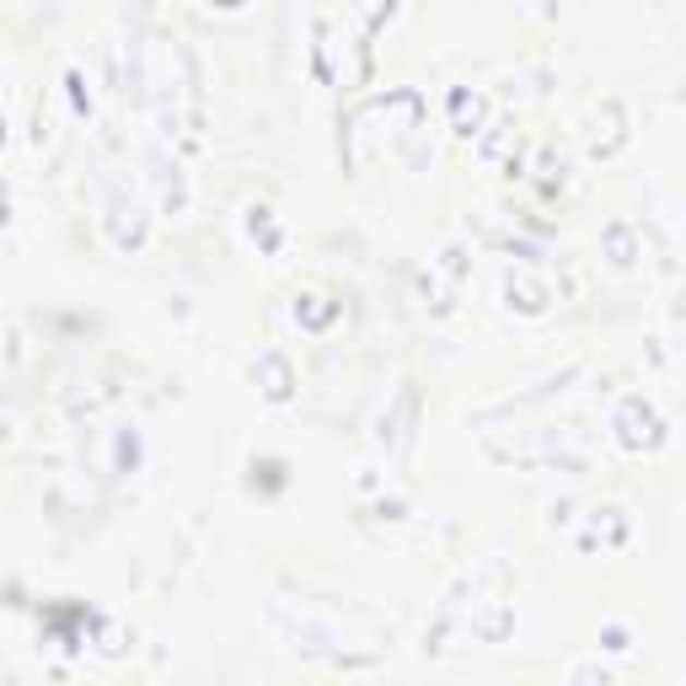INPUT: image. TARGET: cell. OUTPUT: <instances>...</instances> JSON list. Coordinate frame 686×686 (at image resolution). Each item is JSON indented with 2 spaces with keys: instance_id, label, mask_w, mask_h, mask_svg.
I'll use <instances>...</instances> for the list:
<instances>
[{
  "instance_id": "1",
  "label": "cell",
  "mask_w": 686,
  "mask_h": 686,
  "mask_svg": "<svg viewBox=\"0 0 686 686\" xmlns=\"http://www.w3.org/2000/svg\"><path fill=\"white\" fill-rule=\"evenodd\" d=\"M612 430H617V440H623L627 450H654L665 440V419L643 397H627L623 408H617V419H612Z\"/></svg>"
},
{
  "instance_id": "2",
  "label": "cell",
  "mask_w": 686,
  "mask_h": 686,
  "mask_svg": "<svg viewBox=\"0 0 686 686\" xmlns=\"http://www.w3.org/2000/svg\"><path fill=\"white\" fill-rule=\"evenodd\" d=\"M627 542V515L623 509H590L585 515V526H579V537H574V547L579 553H617Z\"/></svg>"
},
{
  "instance_id": "3",
  "label": "cell",
  "mask_w": 686,
  "mask_h": 686,
  "mask_svg": "<svg viewBox=\"0 0 686 686\" xmlns=\"http://www.w3.org/2000/svg\"><path fill=\"white\" fill-rule=\"evenodd\" d=\"M547 301H553V290H547L542 279H531V274H504V306H509V312L542 316Z\"/></svg>"
},
{
  "instance_id": "4",
  "label": "cell",
  "mask_w": 686,
  "mask_h": 686,
  "mask_svg": "<svg viewBox=\"0 0 686 686\" xmlns=\"http://www.w3.org/2000/svg\"><path fill=\"white\" fill-rule=\"evenodd\" d=\"M450 119H456V134H478L489 119V103L478 92H450Z\"/></svg>"
},
{
  "instance_id": "5",
  "label": "cell",
  "mask_w": 686,
  "mask_h": 686,
  "mask_svg": "<svg viewBox=\"0 0 686 686\" xmlns=\"http://www.w3.org/2000/svg\"><path fill=\"white\" fill-rule=\"evenodd\" d=\"M257 375H263V397H268V402H285L290 386H296V381H290V365H285V354H263V360H257Z\"/></svg>"
},
{
  "instance_id": "6",
  "label": "cell",
  "mask_w": 686,
  "mask_h": 686,
  "mask_svg": "<svg viewBox=\"0 0 686 686\" xmlns=\"http://www.w3.org/2000/svg\"><path fill=\"white\" fill-rule=\"evenodd\" d=\"M606 252H612L617 268H627V263H633V231H627V226H612V231H606Z\"/></svg>"
},
{
  "instance_id": "7",
  "label": "cell",
  "mask_w": 686,
  "mask_h": 686,
  "mask_svg": "<svg viewBox=\"0 0 686 686\" xmlns=\"http://www.w3.org/2000/svg\"><path fill=\"white\" fill-rule=\"evenodd\" d=\"M606 649H612V654H627V649H633V643H627V633H623V627H606Z\"/></svg>"
},
{
  "instance_id": "8",
  "label": "cell",
  "mask_w": 686,
  "mask_h": 686,
  "mask_svg": "<svg viewBox=\"0 0 686 686\" xmlns=\"http://www.w3.org/2000/svg\"><path fill=\"white\" fill-rule=\"evenodd\" d=\"M5 209H11V193H5V183H0V226H5Z\"/></svg>"
},
{
  "instance_id": "9",
  "label": "cell",
  "mask_w": 686,
  "mask_h": 686,
  "mask_svg": "<svg viewBox=\"0 0 686 686\" xmlns=\"http://www.w3.org/2000/svg\"><path fill=\"white\" fill-rule=\"evenodd\" d=\"M215 5H242V0H215Z\"/></svg>"
},
{
  "instance_id": "10",
  "label": "cell",
  "mask_w": 686,
  "mask_h": 686,
  "mask_svg": "<svg viewBox=\"0 0 686 686\" xmlns=\"http://www.w3.org/2000/svg\"><path fill=\"white\" fill-rule=\"evenodd\" d=\"M0 140H5V129H0Z\"/></svg>"
}]
</instances>
